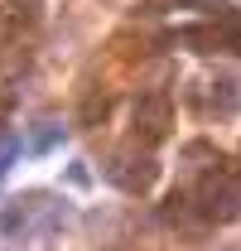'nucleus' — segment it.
Wrapping results in <instances>:
<instances>
[{
  "instance_id": "1",
  "label": "nucleus",
  "mask_w": 241,
  "mask_h": 251,
  "mask_svg": "<svg viewBox=\"0 0 241 251\" xmlns=\"http://www.w3.org/2000/svg\"><path fill=\"white\" fill-rule=\"evenodd\" d=\"M164 116H169V101H164V97H150V101H140V121L150 126V130H159V126H164Z\"/></svg>"
}]
</instances>
